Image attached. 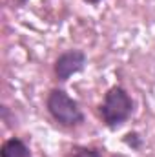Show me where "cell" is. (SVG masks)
<instances>
[{
    "label": "cell",
    "instance_id": "obj_2",
    "mask_svg": "<svg viewBox=\"0 0 155 157\" xmlns=\"http://www.w3.org/2000/svg\"><path fill=\"white\" fill-rule=\"evenodd\" d=\"M47 112L62 126H77L84 121V115L78 108L77 101H73L64 90H51L46 101Z\"/></svg>",
    "mask_w": 155,
    "mask_h": 157
},
{
    "label": "cell",
    "instance_id": "obj_4",
    "mask_svg": "<svg viewBox=\"0 0 155 157\" xmlns=\"http://www.w3.org/2000/svg\"><path fill=\"white\" fill-rule=\"evenodd\" d=\"M2 157H31L29 148L17 137L13 139H7L4 144H2Z\"/></svg>",
    "mask_w": 155,
    "mask_h": 157
},
{
    "label": "cell",
    "instance_id": "obj_6",
    "mask_svg": "<svg viewBox=\"0 0 155 157\" xmlns=\"http://www.w3.org/2000/svg\"><path fill=\"white\" fill-rule=\"evenodd\" d=\"M84 2H86V4H99L100 0H84Z\"/></svg>",
    "mask_w": 155,
    "mask_h": 157
},
{
    "label": "cell",
    "instance_id": "obj_5",
    "mask_svg": "<svg viewBox=\"0 0 155 157\" xmlns=\"http://www.w3.org/2000/svg\"><path fill=\"white\" fill-rule=\"evenodd\" d=\"M75 157H100V154L93 148H78Z\"/></svg>",
    "mask_w": 155,
    "mask_h": 157
},
{
    "label": "cell",
    "instance_id": "obj_3",
    "mask_svg": "<svg viewBox=\"0 0 155 157\" xmlns=\"http://www.w3.org/2000/svg\"><path fill=\"white\" fill-rule=\"evenodd\" d=\"M86 66V55L80 49H71L62 53L55 62V75L59 80H68L71 75L82 71Z\"/></svg>",
    "mask_w": 155,
    "mask_h": 157
},
{
    "label": "cell",
    "instance_id": "obj_1",
    "mask_svg": "<svg viewBox=\"0 0 155 157\" xmlns=\"http://www.w3.org/2000/svg\"><path fill=\"white\" fill-rule=\"evenodd\" d=\"M99 112H100V117L108 128H117V126L124 124L133 112L131 97L120 86H113L108 90Z\"/></svg>",
    "mask_w": 155,
    "mask_h": 157
}]
</instances>
